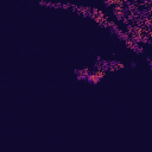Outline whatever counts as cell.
I'll list each match as a JSON object with an SVG mask.
<instances>
[{
	"label": "cell",
	"mask_w": 152,
	"mask_h": 152,
	"mask_svg": "<svg viewBox=\"0 0 152 152\" xmlns=\"http://www.w3.org/2000/svg\"><path fill=\"white\" fill-rule=\"evenodd\" d=\"M89 83H91V84H97L99 82H100V78L94 74V72H89V75L87 76V78H86Z\"/></svg>",
	"instance_id": "1"
},
{
	"label": "cell",
	"mask_w": 152,
	"mask_h": 152,
	"mask_svg": "<svg viewBox=\"0 0 152 152\" xmlns=\"http://www.w3.org/2000/svg\"><path fill=\"white\" fill-rule=\"evenodd\" d=\"M131 65H132V66H135V65H137V63H135V62H132V63H131Z\"/></svg>",
	"instance_id": "3"
},
{
	"label": "cell",
	"mask_w": 152,
	"mask_h": 152,
	"mask_svg": "<svg viewBox=\"0 0 152 152\" xmlns=\"http://www.w3.org/2000/svg\"><path fill=\"white\" fill-rule=\"evenodd\" d=\"M94 74L101 80V78H103L104 76H106V70H102V69H96L95 71H94Z\"/></svg>",
	"instance_id": "2"
}]
</instances>
